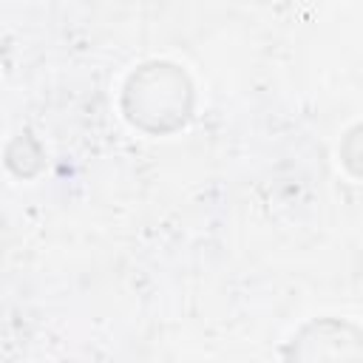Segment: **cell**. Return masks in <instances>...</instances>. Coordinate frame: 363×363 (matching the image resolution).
<instances>
[{
    "instance_id": "6da1fadb",
    "label": "cell",
    "mask_w": 363,
    "mask_h": 363,
    "mask_svg": "<svg viewBox=\"0 0 363 363\" xmlns=\"http://www.w3.org/2000/svg\"><path fill=\"white\" fill-rule=\"evenodd\" d=\"M162 71L147 68L139 77L128 82L125 91V111L128 119L150 133H167L184 125L190 113V85L179 71H167V65H159Z\"/></svg>"
},
{
    "instance_id": "7a4b0ae2",
    "label": "cell",
    "mask_w": 363,
    "mask_h": 363,
    "mask_svg": "<svg viewBox=\"0 0 363 363\" xmlns=\"http://www.w3.org/2000/svg\"><path fill=\"white\" fill-rule=\"evenodd\" d=\"M346 326L337 323H320L309 326L298 340H295V354L303 357H320V363H360V343L354 329L349 337H343Z\"/></svg>"
}]
</instances>
